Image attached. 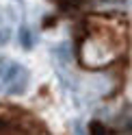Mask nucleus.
<instances>
[{"instance_id": "f257e3e1", "label": "nucleus", "mask_w": 132, "mask_h": 135, "mask_svg": "<svg viewBox=\"0 0 132 135\" xmlns=\"http://www.w3.org/2000/svg\"><path fill=\"white\" fill-rule=\"evenodd\" d=\"M123 33H111V31H100L91 33L82 39L80 44V61L85 68H106L123 52Z\"/></svg>"}, {"instance_id": "f03ea898", "label": "nucleus", "mask_w": 132, "mask_h": 135, "mask_svg": "<svg viewBox=\"0 0 132 135\" xmlns=\"http://www.w3.org/2000/svg\"><path fill=\"white\" fill-rule=\"evenodd\" d=\"M0 83L13 96L24 94L28 87V70L11 59H0Z\"/></svg>"}, {"instance_id": "7ed1b4c3", "label": "nucleus", "mask_w": 132, "mask_h": 135, "mask_svg": "<svg viewBox=\"0 0 132 135\" xmlns=\"http://www.w3.org/2000/svg\"><path fill=\"white\" fill-rule=\"evenodd\" d=\"M54 59L59 61L61 65H67L69 59H72V50H69V44H59L54 48Z\"/></svg>"}, {"instance_id": "20e7f679", "label": "nucleus", "mask_w": 132, "mask_h": 135, "mask_svg": "<svg viewBox=\"0 0 132 135\" xmlns=\"http://www.w3.org/2000/svg\"><path fill=\"white\" fill-rule=\"evenodd\" d=\"M20 44L26 48V50H30L32 48V44H35V37H32V31L28 28V26H22L20 28Z\"/></svg>"}, {"instance_id": "39448f33", "label": "nucleus", "mask_w": 132, "mask_h": 135, "mask_svg": "<svg viewBox=\"0 0 132 135\" xmlns=\"http://www.w3.org/2000/svg\"><path fill=\"white\" fill-rule=\"evenodd\" d=\"M9 39H11V28L9 26H4V28H0V44H9Z\"/></svg>"}, {"instance_id": "423d86ee", "label": "nucleus", "mask_w": 132, "mask_h": 135, "mask_svg": "<svg viewBox=\"0 0 132 135\" xmlns=\"http://www.w3.org/2000/svg\"><path fill=\"white\" fill-rule=\"evenodd\" d=\"M93 135H108L102 124H93Z\"/></svg>"}, {"instance_id": "0eeeda50", "label": "nucleus", "mask_w": 132, "mask_h": 135, "mask_svg": "<svg viewBox=\"0 0 132 135\" xmlns=\"http://www.w3.org/2000/svg\"><path fill=\"white\" fill-rule=\"evenodd\" d=\"M74 135H87V133H85V129H82V124H80V122H76V124H74Z\"/></svg>"}, {"instance_id": "6e6552de", "label": "nucleus", "mask_w": 132, "mask_h": 135, "mask_svg": "<svg viewBox=\"0 0 132 135\" xmlns=\"http://www.w3.org/2000/svg\"><path fill=\"white\" fill-rule=\"evenodd\" d=\"M59 2H61L63 7H74V4H78L80 0H59Z\"/></svg>"}]
</instances>
